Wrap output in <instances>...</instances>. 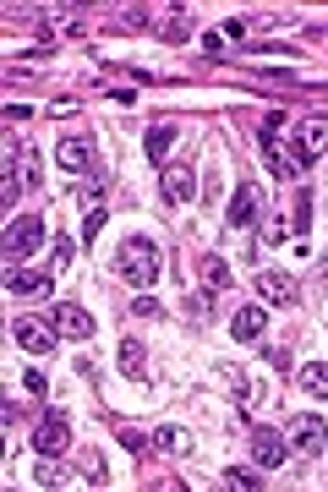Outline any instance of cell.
I'll return each mask as SVG.
<instances>
[{
    "label": "cell",
    "instance_id": "obj_1",
    "mask_svg": "<svg viewBox=\"0 0 328 492\" xmlns=\"http://www.w3.org/2000/svg\"><path fill=\"white\" fill-rule=\"evenodd\" d=\"M159 246L148 241V236H126L120 246H115V274L126 279V285H137V290H148L153 279H159Z\"/></svg>",
    "mask_w": 328,
    "mask_h": 492
},
{
    "label": "cell",
    "instance_id": "obj_2",
    "mask_svg": "<svg viewBox=\"0 0 328 492\" xmlns=\"http://www.w3.org/2000/svg\"><path fill=\"white\" fill-rule=\"evenodd\" d=\"M38 246H44V219H38V214H22V219L5 225V257H11V263H27Z\"/></svg>",
    "mask_w": 328,
    "mask_h": 492
},
{
    "label": "cell",
    "instance_id": "obj_3",
    "mask_svg": "<svg viewBox=\"0 0 328 492\" xmlns=\"http://www.w3.org/2000/svg\"><path fill=\"white\" fill-rule=\"evenodd\" d=\"M66 444H71V422H66V411H44L38 427H33V449H38V460H60Z\"/></svg>",
    "mask_w": 328,
    "mask_h": 492
},
{
    "label": "cell",
    "instance_id": "obj_4",
    "mask_svg": "<svg viewBox=\"0 0 328 492\" xmlns=\"http://www.w3.org/2000/svg\"><path fill=\"white\" fill-rule=\"evenodd\" d=\"M284 444H290L295 455H323V449H328V427H323V416H312V411L290 416V427H284Z\"/></svg>",
    "mask_w": 328,
    "mask_h": 492
},
{
    "label": "cell",
    "instance_id": "obj_5",
    "mask_svg": "<svg viewBox=\"0 0 328 492\" xmlns=\"http://www.w3.org/2000/svg\"><path fill=\"white\" fill-rule=\"evenodd\" d=\"M328 153V115H312V120H301V131H295V153H290V164L301 170V164H317Z\"/></svg>",
    "mask_w": 328,
    "mask_h": 492
},
{
    "label": "cell",
    "instance_id": "obj_6",
    "mask_svg": "<svg viewBox=\"0 0 328 492\" xmlns=\"http://www.w3.org/2000/svg\"><path fill=\"white\" fill-rule=\"evenodd\" d=\"M55 164L66 170V175H98V153H93V142L87 137H60L55 142Z\"/></svg>",
    "mask_w": 328,
    "mask_h": 492
},
{
    "label": "cell",
    "instance_id": "obj_7",
    "mask_svg": "<svg viewBox=\"0 0 328 492\" xmlns=\"http://www.w3.org/2000/svg\"><path fill=\"white\" fill-rule=\"evenodd\" d=\"M11 334H16V345H22L27 356H49V351H55V340H60L55 318H16V323H11Z\"/></svg>",
    "mask_w": 328,
    "mask_h": 492
},
{
    "label": "cell",
    "instance_id": "obj_8",
    "mask_svg": "<svg viewBox=\"0 0 328 492\" xmlns=\"http://www.w3.org/2000/svg\"><path fill=\"white\" fill-rule=\"evenodd\" d=\"M49 285H55V274H38V268H11V274H5V290L22 296V301H44Z\"/></svg>",
    "mask_w": 328,
    "mask_h": 492
},
{
    "label": "cell",
    "instance_id": "obj_9",
    "mask_svg": "<svg viewBox=\"0 0 328 492\" xmlns=\"http://www.w3.org/2000/svg\"><path fill=\"white\" fill-rule=\"evenodd\" d=\"M159 192H164V203H191V197H197V175H191L186 164H169V170L159 175Z\"/></svg>",
    "mask_w": 328,
    "mask_h": 492
},
{
    "label": "cell",
    "instance_id": "obj_10",
    "mask_svg": "<svg viewBox=\"0 0 328 492\" xmlns=\"http://www.w3.org/2000/svg\"><path fill=\"white\" fill-rule=\"evenodd\" d=\"M257 290H262V301H273V307H295V279L290 274H279V268H262L257 274Z\"/></svg>",
    "mask_w": 328,
    "mask_h": 492
},
{
    "label": "cell",
    "instance_id": "obj_11",
    "mask_svg": "<svg viewBox=\"0 0 328 492\" xmlns=\"http://www.w3.org/2000/svg\"><path fill=\"white\" fill-rule=\"evenodd\" d=\"M284 449H290L284 433H273V427H257V433H251V460H257L262 471H268V466H284Z\"/></svg>",
    "mask_w": 328,
    "mask_h": 492
},
{
    "label": "cell",
    "instance_id": "obj_12",
    "mask_svg": "<svg viewBox=\"0 0 328 492\" xmlns=\"http://www.w3.org/2000/svg\"><path fill=\"white\" fill-rule=\"evenodd\" d=\"M49 318H55V329H60V334H71V340H93V329H98V323H93V318H87V312H82L77 301L55 307Z\"/></svg>",
    "mask_w": 328,
    "mask_h": 492
},
{
    "label": "cell",
    "instance_id": "obj_13",
    "mask_svg": "<svg viewBox=\"0 0 328 492\" xmlns=\"http://www.w3.org/2000/svg\"><path fill=\"white\" fill-rule=\"evenodd\" d=\"M262 329H268V312H262V307H241V312L230 318V334H235L241 345H251V340H262Z\"/></svg>",
    "mask_w": 328,
    "mask_h": 492
},
{
    "label": "cell",
    "instance_id": "obj_14",
    "mask_svg": "<svg viewBox=\"0 0 328 492\" xmlns=\"http://www.w3.org/2000/svg\"><path fill=\"white\" fill-rule=\"evenodd\" d=\"M251 219H257V186H235V197H230V225L235 230H251Z\"/></svg>",
    "mask_w": 328,
    "mask_h": 492
},
{
    "label": "cell",
    "instance_id": "obj_15",
    "mask_svg": "<svg viewBox=\"0 0 328 492\" xmlns=\"http://www.w3.org/2000/svg\"><path fill=\"white\" fill-rule=\"evenodd\" d=\"M197 279H202V290H224V285H230L235 274H230V263H224L219 252H208V257L197 263Z\"/></svg>",
    "mask_w": 328,
    "mask_h": 492
},
{
    "label": "cell",
    "instance_id": "obj_16",
    "mask_svg": "<svg viewBox=\"0 0 328 492\" xmlns=\"http://www.w3.org/2000/svg\"><path fill=\"white\" fill-rule=\"evenodd\" d=\"M153 449H159V455H191V433H180V427H153Z\"/></svg>",
    "mask_w": 328,
    "mask_h": 492
},
{
    "label": "cell",
    "instance_id": "obj_17",
    "mask_svg": "<svg viewBox=\"0 0 328 492\" xmlns=\"http://www.w3.org/2000/svg\"><path fill=\"white\" fill-rule=\"evenodd\" d=\"M301 389H306L312 400H328V361H306V367H301Z\"/></svg>",
    "mask_w": 328,
    "mask_h": 492
},
{
    "label": "cell",
    "instance_id": "obj_18",
    "mask_svg": "<svg viewBox=\"0 0 328 492\" xmlns=\"http://www.w3.org/2000/svg\"><path fill=\"white\" fill-rule=\"evenodd\" d=\"M120 372H126V378H148V351H142L137 340L120 345Z\"/></svg>",
    "mask_w": 328,
    "mask_h": 492
},
{
    "label": "cell",
    "instance_id": "obj_19",
    "mask_svg": "<svg viewBox=\"0 0 328 492\" xmlns=\"http://www.w3.org/2000/svg\"><path fill=\"white\" fill-rule=\"evenodd\" d=\"M169 142H175V126H169V120H159V126L148 131V159H164V153H169Z\"/></svg>",
    "mask_w": 328,
    "mask_h": 492
},
{
    "label": "cell",
    "instance_id": "obj_20",
    "mask_svg": "<svg viewBox=\"0 0 328 492\" xmlns=\"http://www.w3.org/2000/svg\"><path fill=\"white\" fill-rule=\"evenodd\" d=\"M306 225H312V192L295 186V225H290V236H306Z\"/></svg>",
    "mask_w": 328,
    "mask_h": 492
},
{
    "label": "cell",
    "instance_id": "obj_21",
    "mask_svg": "<svg viewBox=\"0 0 328 492\" xmlns=\"http://www.w3.org/2000/svg\"><path fill=\"white\" fill-rule=\"evenodd\" d=\"M224 487L230 492H262V482H257V471H241V466H235V471H224Z\"/></svg>",
    "mask_w": 328,
    "mask_h": 492
},
{
    "label": "cell",
    "instance_id": "obj_22",
    "mask_svg": "<svg viewBox=\"0 0 328 492\" xmlns=\"http://www.w3.org/2000/svg\"><path fill=\"white\" fill-rule=\"evenodd\" d=\"M115 438H120V444H126L131 455H148V449H153V433H137V427H120Z\"/></svg>",
    "mask_w": 328,
    "mask_h": 492
},
{
    "label": "cell",
    "instance_id": "obj_23",
    "mask_svg": "<svg viewBox=\"0 0 328 492\" xmlns=\"http://www.w3.org/2000/svg\"><path fill=\"white\" fill-rule=\"evenodd\" d=\"M186 307H191V318L202 323V318L213 312V290H191V296H186Z\"/></svg>",
    "mask_w": 328,
    "mask_h": 492
},
{
    "label": "cell",
    "instance_id": "obj_24",
    "mask_svg": "<svg viewBox=\"0 0 328 492\" xmlns=\"http://www.w3.org/2000/svg\"><path fill=\"white\" fill-rule=\"evenodd\" d=\"M33 476H38L44 487H60V482H66V471H60L55 460H38V471H33Z\"/></svg>",
    "mask_w": 328,
    "mask_h": 492
},
{
    "label": "cell",
    "instance_id": "obj_25",
    "mask_svg": "<svg viewBox=\"0 0 328 492\" xmlns=\"http://www.w3.org/2000/svg\"><path fill=\"white\" fill-rule=\"evenodd\" d=\"M104 230V208H87V225H82V241H98Z\"/></svg>",
    "mask_w": 328,
    "mask_h": 492
},
{
    "label": "cell",
    "instance_id": "obj_26",
    "mask_svg": "<svg viewBox=\"0 0 328 492\" xmlns=\"http://www.w3.org/2000/svg\"><path fill=\"white\" fill-rule=\"evenodd\" d=\"M71 257H77V241H66V236H60V241H55V268L66 274V263H71Z\"/></svg>",
    "mask_w": 328,
    "mask_h": 492
},
{
    "label": "cell",
    "instance_id": "obj_27",
    "mask_svg": "<svg viewBox=\"0 0 328 492\" xmlns=\"http://www.w3.org/2000/svg\"><path fill=\"white\" fill-rule=\"evenodd\" d=\"M77 466H82V476H93V482H104V460H98V455H82Z\"/></svg>",
    "mask_w": 328,
    "mask_h": 492
},
{
    "label": "cell",
    "instance_id": "obj_28",
    "mask_svg": "<svg viewBox=\"0 0 328 492\" xmlns=\"http://www.w3.org/2000/svg\"><path fill=\"white\" fill-rule=\"evenodd\" d=\"M131 318H164V312H159V301H137V307H131Z\"/></svg>",
    "mask_w": 328,
    "mask_h": 492
},
{
    "label": "cell",
    "instance_id": "obj_29",
    "mask_svg": "<svg viewBox=\"0 0 328 492\" xmlns=\"http://www.w3.org/2000/svg\"><path fill=\"white\" fill-rule=\"evenodd\" d=\"M153 492H191L186 482H175V476H164V482H153Z\"/></svg>",
    "mask_w": 328,
    "mask_h": 492
}]
</instances>
